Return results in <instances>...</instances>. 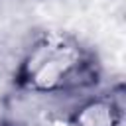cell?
<instances>
[{
  "mask_svg": "<svg viewBox=\"0 0 126 126\" xmlns=\"http://www.w3.org/2000/svg\"><path fill=\"white\" fill-rule=\"evenodd\" d=\"M120 110L110 100H98L87 104L77 116L81 126H116Z\"/></svg>",
  "mask_w": 126,
  "mask_h": 126,
  "instance_id": "7a4b0ae2",
  "label": "cell"
},
{
  "mask_svg": "<svg viewBox=\"0 0 126 126\" xmlns=\"http://www.w3.org/2000/svg\"><path fill=\"white\" fill-rule=\"evenodd\" d=\"M20 75L28 89L39 93L69 91L96 81L94 65L89 61L83 49L71 39L59 35L37 41L30 49Z\"/></svg>",
  "mask_w": 126,
  "mask_h": 126,
  "instance_id": "6da1fadb",
  "label": "cell"
}]
</instances>
